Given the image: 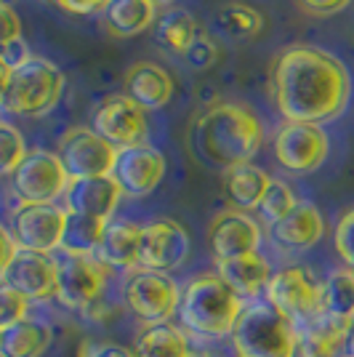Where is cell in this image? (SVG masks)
Here are the masks:
<instances>
[{
  "instance_id": "6da1fadb",
  "label": "cell",
  "mask_w": 354,
  "mask_h": 357,
  "mask_svg": "<svg viewBox=\"0 0 354 357\" xmlns=\"http://www.w3.org/2000/svg\"><path fill=\"white\" fill-rule=\"evenodd\" d=\"M272 96L285 123H314L344 115L352 99L346 64L317 45L282 48L272 64Z\"/></svg>"
},
{
  "instance_id": "7a4b0ae2",
  "label": "cell",
  "mask_w": 354,
  "mask_h": 357,
  "mask_svg": "<svg viewBox=\"0 0 354 357\" xmlns=\"http://www.w3.org/2000/svg\"><path fill=\"white\" fill-rule=\"evenodd\" d=\"M264 144V126L248 105L222 102L197 115L190 131V147L197 160L210 168L229 171L253 163Z\"/></svg>"
},
{
  "instance_id": "3957f363",
  "label": "cell",
  "mask_w": 354,
  "mask_h": 357,
  "mask_svg": "<svg viewBox=\"0 0 354 357\" xmlns=\"http://www.w3.org/2000/svg\"><path fill=\"white\" fill-rule=\"evenodd\" d=\"M64 89H67V77L59 70V64L38 54H22L11 64L0 109L19 118H45L48 112L56 109Z\"/></svg>"
},
{
  "instance_id": "277c9868",
  "label": "cell",
  "mask_w": 354,
  "mask_h": 357,
  "mask_svg": "<svg viewBox=\"0 0 354 357\" xmlns=\"http://www.w3.org/2000/svg\"><path fill=\"white\" fill-rule=\"evenodd\" d=\"M243 298L237 296L219 275H200L187 283L178 301V320L194 336L222 339L232 333L243 312Z\"/></svg>"
},
{
  "instance_id": "5b68a950",
  "label": "cell",
  "mask_w": 354,
  "mask_h": 357,
  "mask_svg": "<svg viewBox=\"0 0 354 357\" xmlns=\"http://www.w3.org/2000/svg\"><path fill=\"white\" fill-rule=\"evenodd\" d=\"M298 328L269 304H248L232 328L237 357H293Z\"/></svg>"
},
{
  "instance_id": "8992f818",
  "label": "cell",
  "mask_w": 354,
  "mask_h": 357,
  "mask_svg": "<svg viewBox=\"0 0 354 357\" xmlns=\"http://www.w3.org/2000/svg\"><path fill=\"white\" fill-rule=\"evenodd\" d=\"M320 285L304 267H285L272 272L264 298L295 328H304L320 317Z\"/></svg>"
},
{
  "instance_id": "52a82bcc",
  "label": "cell",
  "mask_w": 354,
  "mask_h": 357,
  "mask_svg": "<svg viewBox=\"0 0 354 357\" xmlns=\"http://www.w3.org/2000/svg\"><path fill=\"white\" fill-rule=\"evenodd\" d=\"M8 178L19 203H56L70 184L59 155L51 149H30Z\"/></svg>"
},
{
  "instance_id": "ba28073f",
  "label": "cell",
  "mask_w": 354,
  "mask_h": 357,
  "mask_svg": "<svg viewBox=\"0 0 354 357\" xmlns=\"http://www.w3.org/2000/svg\"><path fill=\"white\" fill-rule=\"evenodd\" d=\"M123 294L131 312L149 326L168 323V317L178 312V301H181V288L176 280L168 272H155V269H133Z\"/></svg>"
},
{
  "instance_id": "9c48e42d",
  "label": "cell",
  "mask_w": 354,
  "mask_h": 357,
  "mask_svg": "<svg viewBox=\"0 0 354 357\" xmlns=\"http://www.w3.org/2000/svg\"><path fill=\"white\" fill-rule=\"evenodd\" d=\"M91 128L115 149L144 144L149 136V112L125 93L107 96L91 115Z\"/></svg>"
},
{
  "instance_id": "30bf717a",
  "label": "cell",
  "mask_w": 354,
  "mask_h": 357,
  "mask_svg": "<svg viewBox=\"0 0 354 357\" xmlns=\"http://www.w3.org/2000/svg\"><path fill=\"white\" fill-rule=\"evenodd\" d=\"M67 211L59 203H19L11 213V235L22 251L51 253L61 248Z\"/></svg>"
},
{
  "instance_id": "8fae6325",
  "label": "cell",
  "mask_w": 354,
  "mask_h": 357,
  "mask_svg": "<svg viewBox=\"0 0 354 357\" xmlns=\"http://www.w3.org/2000/svg\"><path fill=\"white\" fill-rule=\"evenodd\" d=\"M330 139L314 123H282L275 134V158L291 174H311L328 160Z\"/></svg>"
},
{
  "instance_id": "7c38bea8",
  "label": "cell",
  "mask_w": 354,
  "mask_h": 357,
  "mask_svg": "<svg viewBox=\"0 0 354 357\" xmlns=\"http://www.w3.org/2000/svg\"><path fill=\"white\" fill-rule=\"evenodd\" d=\"M56 155H59L61 165H64L70 178H93L112 174L118 149L112 147L107 139H102L91 126L88 128L77 126V128H70L61 136Z\"/></svg>"
},
{
  "instance_id": "4fadbf2b",
  "label": "cell",
  "mask_w": 354,
  "mask_h": 357,
  "mask_svg": "<svg viewBox=\"0 0 354 357\" xmlns=\"http://www.w3.org/2000/svg\"><path fill=\"white\" fill-rule=\"evenodd\" d=\"M107 272L109 267H104L96 256H64V261H59L56 298L70 310L88 312L104 296Z\"/></svg>"
},
{
  "instance_id": "5bb4252c",
  "label": "cell",
  "mask_w": 354,
  "mask_h": 357,
  "mask_svg": "<svg viewBox=\"0 0 354 357\" xmlns=\"http://www.w3.org/2000/svg\"><path fill=\"white\" fill-rule=\"evenodd\" d=\"M109 176L118 181L123 197H147L160 187L165 176V155L149 142L118 149Z\"/></svg>"
},
{
  "instance_id": "9a60e30c",
  "label": "cell",
  "mask_w": 354,
  "mask_h": 357,
  "mask_svg": "<svg viewBox=\"0 0 354 357\" xmlns=\"http://www.w3.org/2000/svg\"><path fill=\"white\" fill-rule=\"evenodd\" d=\"M190 259V235L176 219H155L141 227L139 269L171 272Z\"/></svg>"
},
{
  "instance_id": "2e32d148",
  "label": "cell",
  "mask_w": 354,
  "mask_h": 357,
  "mask_svg": "<svg viewBox=\"0 0 354 357\" xmlns=\"http://www.w3.org/2000/svg\"><path fill=\"white\" fill-rule=\"evenodd\" d=\"M3 283L19 291L27 301H45L56 296L59 285V261L51 253L38 251H16L11 264L3 275Z\"/></svg>"
},
{
  "instance_id": "e0dca14e",
  "label": "cell",
  "mask_w": 354,
  "mask_h": 357,
  "mask_svg": "<svg viewBox=\"0 0 354 357\" xmlns=\"http://www.w3.org/2000/svg\"><path fill=\"white\" fill-rule=\"evenodd\" d=\"M208 245L216 261L237 259L245 253H256L261 248V224L245 211L229 208L219 213L208 229Z\"/></svg>"
},
{
  "instance_id": "ac0fdd59",
  "label": "cell",
  "mask_w": 354,
  "mask_h": 357,
  "mask_svg": "<svg viewBox=\"0 0 354 357\" xmlns=\"http://www.w3.org/2000/svg\"><path fill=\"white\" fill-rule=\"evenodd\" d=\"M64 211L75 216H88L96 222H112L118 211L123 192L112 176H93V178H70L64 190Z\"/></svg>"
},
{
  "instance_id": "d6986e66",
  "label": "cell",
  "mask_w": 354,
  "mask_h": 357,
  "mask_svg": "<svg viewBox=\"0 0 354 357\" xmlns=\"http://www.w3.org/2000/svg\"><path fill=\"white\" fill-rule=\"evenodd\" d=\"M325 235V219L309 200H298L288 216L269 227V238L280 251H309Z\"/></svg>"
},
{
  "instance_id": "ffe728a7",
  "label": "cell",
  "mask_w": 354,
  "mask_h": 357,
  "mask_svg": "<svg viewBox=\"0 0 354 357\" xmlns=\"http://www.w3.org/2000/svg\"><path fill=\"white\" fill-rule=\"evenodd\" d=\"M174 77L157 61H136L125 70L123 93L147 112H157L174 99Z\"/></svg>"
},
{
  "instance_id": "44dd1931",
  "label": "cell",
  "mask_w": 354,
  "mask_h": 357,
  "mask_svg": "<svg viewBox=\"0 0 354 357\" xmlns=\"http://www.w3.org/2000/svg\"><path fill=\"white\" fill-rule=\"evenodd\" d=\"M139 251H141V224L112 219L104 224L102 240L93 256L109 269H139Z\"/></svg>"
},
{
  "instance_id": "7402d4cb",
  "label": "cell",
  "mask_w": 354,
  "mask_h": 357,
  "mask_svg": "<svg viewBox=\"0 0 354 357\" xmlns=\"http://www.w3.org/2000/svg\"><path fill=\"white\" fill-rule=\"evenodd\" d=\"M157 3L155 0H107L102 6L104 30L115 38H136L155 27L157 22Z\"/></svg>"
},
{
  "instance_id": "603a6c76",
  "label": "cell",
  "mask_w": 354,
  "mask_h": 357,
  "mask_svg": "<svg viewBox=\"0 0 354 357\" xmlns=\"http://www.w3.org/2000/svg\"><path fill=\"white\" fill-rule=\"evenodd\" d=\"M219 278L229 285L240 298H256L264 294L266 283L272 278V267L261 253H245L237 259L219 261Z\"/></svg>"
},
{
  "instance_id": "cb8c5ba5",
  "label": "cell",
  "mask_w": 354,
  "mask_h": 357,
  "mask_svg": "<svg viewBox=\"0 0 354 357\" xmlns=\"http://www.w3.org/2000/svg\"><path fill=\"white\" fill-rule=\"evenodd\" d=\"M51 326L24 317L0 328V357H43L51 347Z\"/></svg>"
},
{
  "instance_id": "d4e9b609",
  "label": "cell",
  "mask_w": 354,
  "mask_h": 357,
  "mask_svg": "<svg viewBox=\"0 0 354 357\" xmlns=\"http://www.w3.org/2000/svg\"><path fill=\"white\" fill-rule=\"evenodd\" d=\"M320 317H328L341 326H352L354 320V272L333 269L320 285Z\"/></svg>"
},
{
  "instance_id": "484cf974",
  "label": "cell",
  "mask_w": 354,
  "mask_h": 357,
  "mask_svg": "<svg viewBox=\"0 0 354 357\" xmlns=\"http://www.w3.org/2000/svg\"><path fill=\"white\" fill-rule=\"evenodd\" d=\"M152 32L157 45L176 56H187L190 48L200 40V24L187 8H168L165 14L157 16Z\"/></svg>"
},
{
  "instance_id": "4316f807",
  "label": "cell",
  "mask_w": 354,
  "mask_h": 357,
  "mask_svg": "<svg viewBox=\"0 0 354 357\" xmlns=\"http://www.w3.org/2000/svg\"><path fill=\"white\" fill-rule=\"evenodd\" d=\"M272 176L266 174L264 168L253 163H243L235 165L229 171H224V192L229 197V203L235 206L237 211H256L261 195L266 192Z\"/></svg>"
},
{
  "instance_id": "83f0119b",
  "label": "cell",
  "mask_w": 354,
  "mask_h": 357,
  "mask_svg": "<svg viewBox=\"0 0 354 357\" xmlns=\"http://www.w3.org/2000/svg\"><path fill=\"white\" fill-rule=\"evenodd\" d=\"M346 331L349 326L333 323L328 317H317L309 326L298 328L293 357H336V352L344 349Z\"/></svg>"
},
{
  "instance_id": "f1b7e54d",
  "label": "cell",
  "mask_w": 354,
  "mask_h": 357,
  "mask_svg": "<svg viewBox=\"0 0 354 357\" xmlns=\"http://www.w3.org/2000/svg\"><path fill=\"white\" fill-rule=\"evenodd\" d=\"M213 30L226 40H251L264 30V14L248 3H224L213 14Z\"/></svg>"
},
{
  "instance_id": "f546056e",
  "label": "cell",
  "mask_w": 354,
  "mask_h": 357,
  "mask_svg": "<svg viewBox=\"0 0 354 357\" xmlns=\"http://www.w3.org/2000/svg\"><path fill=\"white\" fill-rule=\"evenodd\" d=\"M139 357H190L187 336L171 323H152L136 342Z\"/></svg>"
},
{
  "instance_id": "4dcf8cb0",
  "label": "cell",
  "mask_w": 354,
  "mask_h": 357,
  "mask_svg": "<svg viewBox=\"0 0 354 357\" xmlns=\"http://www.w3.org/2000/svg\"><path fill=\"white\" fill-rule=\"evenodd\" d=\"M104 232V222L67 213L64 235H61V251L67 256H93L99 248V240Z\"/></svg>"
},
{
  "instance_id": "1f68e13d",
  "label": "cell",
  "mask_w": 354,
  "mask_h": 357,
  "mask_svg": "<svg viewBox=\"0 0 354 357\" xmlns=\"http://www.w3.org/2000/svg\"><path fill=\"white\" fill-rule=\"evenodd\" d=\"M295 203L298 200H295L293 190L285 181H280V178H272L269 187H266V192L259 200V206H256V213L261 216V222H266L272 227V224L280 222L282 216H288L293 211Z\"/></svg>"
},
{
  "instance_id": "d6a6232c",
  "label": "cell",
  "mask_w": 354,
  "mask_h": 357,
  "mask_svg": "<svg viewBox=\"0 0 354 357\" xmlns=\"http://www.w3.org/2000/svg\"><path fill=\"white\" fill-rule=\"evenodd\" d=\"M30 149L24 144V136L22 131L11 126V123H3L0 120V178L3 176H11L19 163L24 160Z\"/></svg>"
},
{
  "instance_id": "836d02e7",
  "label": "cell",
  "mask_w": 354,
  "mask_h": 357,
  "mask_svg": "<svg viewBox=\"0 0 354 357\" xmlns=\"http://www.w3.org/2000/svg\"><path fill=\"white\" fill-rule=\"evenodd\" d=\"M16 45H22V16L8 0H0V54L8 59V51Z\"/></svg>"
},
{
  "instance_id": "e575fe53",
  "label": "cell",
  "mask_w": 354,
  "mask_h": 357,
  "mask_svg": "<svg viewBox=\"0 0 354 357\" xmlns=\"http://www.w3.org/2000/svg\"><path fill=\"white\" fill-rule=\"evenodd\" d=\"M27 307L30 301L22 296L19 291H14L8 283L0 280V328L14 326L19 320L27 317Z\"/></svg>"
},
{
  "instance_id": "d590c367",
  "label": "cell",
  "mask_w": 354,
  "mask_h": 357,
  "mask_svg": "<svg viewBox=\"0 0 354 357\" xmlns=\"http://www.w3.org/2000/svg\"><path fill=\"white\" fill-rule=\"evenodd\" d=\"M333 245L336 253L341 256V261L349 269H354V208H349L336 224V232H333Z\"/></svg>"
},
{
  "instance_id": "8d00e7d4",
  "label": "cell",
  "mask_w": 354,
  "mask_h": 357,
  "mask_svg": "<svg viewBox=\"0 0 354 357\" xmlns=\"http://www.w3.org/2000/svg\"><path fill=\"white\" fill-rule=\"evenodd\" d=\"M77 357H136L118 342H96V339H86L77 347Z\"/></svg>"
},
{
  "instance_id": "74e56055",
  "label": "cell",
  "mask_w": 354,
  "mask_h": 357,
  "mask_svg": "<svg viewBox=\"0 0 354 357\" xmlns=\"http://www.w3.org/2000/svg\"><path fill=\"white\" fill-rule=\"evenodd\" d=\"M311 16H333L352 6V0H295Z\"/></svg>"
},
{
  "instance_id": "f35d334b",
  "label": "cell",
  "mask_w": 354,
  "mask_h": 357,
  "mask_svg": "<svg viewBox=\"0 0 354 357\" xmlns=\"http://www.w3.org/2000/svg\"><path fill=\"white\" fill-rule=\"evenodd\" d=\"M216 45L213 43H208L206 38L200 35V40L190 48V54H187V61L192 64V67H197V70H206V67H210L213 64V59H216Z\"/></svg>"
},
{
  "instance_id": "ab89813d",
  "label": "cell",
  "mask_w": 354,
  "mask_h": 357,
  "mask_svg": "<svg viewBox=\"0 0 354 357\" xmlns=\"http://www.w3.org/2000/svg\"><path fill=\"white\" fill-rule=\"evenodd\" d=\"M16 251H19V245H16L11 229L6 224H0V280H3V275H6V269H8L11 259L16 256Z\"/></svg>"
},
{
  "instance_id": "60d3db41",
  "label": "cell",
  "mask_w": 354,
  "mask_h": 357,
  "mask_svg": "<svg viewBox=\"0 0 354 357\" xmlns=\"http://www.w3.org/2000/svg\"><path fill=\"white\" fill-rule=\"evenodd\" d=\"M54 6H59L70 14H93V11H102V6L107 0H51Z\"/></svg>"
},
{
  "instance_id": "b9f144b4",
  "label": "cell",
  "mask_w": 354,
  "mask_h": 357,
  "mask_svg": "<svg viewBox=\"0 0 354 357\" xmlns=\"http://www.w3.org/2000/svg\"><path fill=\"white\" fill-rule=\"evenodd\" d=\"M11 64H14V61L6 59V56L0 54V102H3V93H6V86H8V75H11Z\"/></svg>"
},
{
  "instance_id": "7bdbcfd3",
  "label": "cell",
  "mask_w": 354,
  "mask_h": 357,
  "mask_svg": "<svg viewBox=\"0 0 354 357\" xmlns=\"http://www.w3.org/2000/svg\"><path fill=\"white\" fill-rule=\"evenodd\" d=\"M344 352H346V357H354V320L346 331V339H344Z\"/></svg>"
},
{
  "instance_id": "ee69618b",
  "label": "cell",
  "mask_w": 354,
  "mask_h": 357,
  "mask_svg": "<svg viewBox=\"0 0 354 357\" xmlns=\"http://www.w3.org/2000/svg\"><path fill=\"white\" fill-rule=\"evenodd\" d=\"M155 3H157V6H171L174 0H155Z\"/></svg>"
},
{
  "instance_id": "f6af8a7d",
  "label": "cell",
  "mask_w": 354,
  "mask_h": 357,
  "mask_svg": "<svg viewBox=\"0 0 354 357\" xmlns=\"http://www.w3.org/2000/svg\"><path fill=\"white\" fill-rule=\"evenodd\" d=\"M352 272H354V269H352Z\"/></svg>"
},
{
  "instance_id": "bcb514c9",
  "label": "cell",
  "mask_w": 354,
  "mask_h": 357,
  "mask_svg": "<svg viewBox=\"0 0 354 357\" xmlns=\"http://www.w3.org/2000/svg\"><path fill=\"white\" fill-rule=\"evenodd\" d=\"M344 357H346V355H344Z\"/></svg>"
}]
</instances>
